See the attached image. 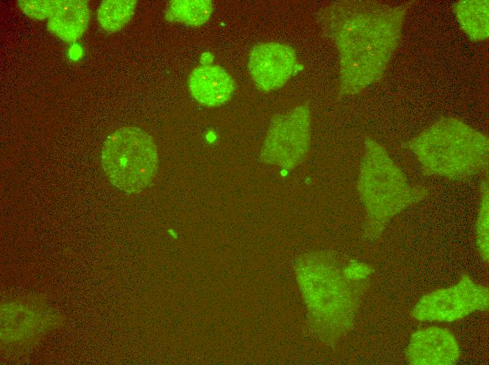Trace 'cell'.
I'll return each instance as SVG.
<instances>
[{"mask_svg":"<svg viewBox=\"0 0 489 365\" xmlns=\"http://www.w3.org/2000/svg\"><path fill=\"white\" fill-rule=\"evenodd\" d=\"M136 5L134 0L104 1L98 9V20L105 31L117 32L131 20Z\"/></svg>","mask_w":489,"mask_h":365,"instance_id":"obj_12","label":"cell"},{"mask_svg":"<svg viewBox=\"0 0 489 365\" xmlns=\"http://www.w3.org/2000/svg\"><path fill=\"white\" fill-rule=\"evenodd\" d=\"M476 131H471L467 137H452L451 143L436 144L431 141V149L425 148L422 157L424 166L429 168V172L441 175L456 176L471 173L481 166L485 156L487 148L481 146L487 145L482 143L483 138Z\"/></svg>","mask_w":489,"mask_h":365,"instance_id":"obj_6","label":"cell"},{"mask_svg":"<svg viewBox=\"0 0 489 365\" xmlns=\"http://www.w3.org/2000/svg\"><path fill=\"white\" fill-rule=\"evenodd\" d=\"M388 29L384 19L360 14L346 20L336 35L340 55V90L357 93L381 74L388 51Z\"/></svg>","mask_w":489,"mask_h":365,"instance_id":"obj_1","label":"cell"},{"mask_svg":"<svg viewBox=\"0 0 489 365\" xmlns=\"http://www.w3.org/2000/svg\"><path fill=\"white\" fill-rule=\"evenodd\" d=\"M384 154L377 145H368L360 181L368 211L379 223L414 200L404 176Z\"/></svg>","mask_w":489,"mask_h":365,"instance_id":"obj_3","label":"cell"},{"mask_svg":"<svg viewBox=\"0 0 489 365\" xmlns=\"http://www.w3.org/2000/svg\"><path fill=\"white\" fill-rule=\"evenodd\" d=\"M193 97L207 106H218L232 96L235 85L231 76L222 67L202 65L195 68L188 77Z\"/></svg>","mask_w":489,"mask_h":365,"instance_id":"obj_9","label":"cell"},{"mask_svg":"<svg viewBox=\"0 0 489 365\" xmlns=\"http://www.w3.org/2000/svg\"><path fill=\"white\" fill-rule=\"evenodd\" d=\"M213 60V57L210 53H203L201 58L200 62L203 65H209V63Z\"/></svg>","mask_w":489,"mask_h":365,"instance_id":"obj_15","label":"cell"},{"mask_svg":"<svg viewBox=\"0 0 489 365\" xmlns=\"http://www.w3.org/2000/svg\"><path fill=\"white\" fill-rule=\"evenodd\" d=\"M296 66L294 51L289 46L268 42L251 51L248 68L255 85L268 92L282 87L292 77Z\"/></svg>","mask_w":489,"mask_h":365,"instance_id":"obj_7","label":"cell"},{"mask_svg":"<svg viewBox=\"0 0 489 365\" xmlns=\"http://www.w3.org/2000/svg\"><path fill=\"white\" fill-rule=\"evenodd\" d=\"M101 161L111 183L128 194L146 189L159 164L153 140L136 127H123L110 134L105 141Z\"/></svg>","mask_w":489,"mask_h":365,"instance_id":"obj_2","label":"cell"},{"mask_svg":"<svg viewBox=\"0 0 489 365\" xmlns=\"http://www.w3.org/2000/svg\"><path fill=\"white\" fill-rule=\"evenodd\" d=\"M483 211H481L480 219L478 226V240L479 248L481 251L482 256L485 260L488 259V204H485L482 207Z\"/></svg>","mask_w":489,"mask_h":365,"instance_id":"obj_14","label":"cell"},{"mask_svg":"<svg viewBox=\"0 0 489 365\" xmlns=\"http://www.w3.org/2000/svg\"><path fill=\"white\" fill-rule=\"evenodd\" d=\"M459 354L458 344L452 333L436 327L415 333L407 350V357L413 364H452Z\"/></svg>","mask_w":489,"mask_h":365,"instance_id":"obj_8","label":"cell"},{"mask_svg":"<svg viewBox=\"0 0 489 365\" xmlns=\"http://www.w3.org/2000/svg\"><path fill=\"white\" fill-rule=\"evenodd\" d=\"M90 11L84 0H59L58 7L47 22L48 29L65 41H74L88 27Z\"/></svg>","mask_w":489,"mask_h":365,"instance_id":"obj_10","label":"cell"},{"mask_svg":"<svg viewBox=\"0 0 489 365\" xmlns=\"http://www.w3.org/2000/svg\"><path fill=\"white\" fill-rule=\"evenodd\" d=\"M309 142V111L306 106H299L272 121L261 148V158L269 164L293 166L306 154Z\"/></svg>","mask_w":489,"mask_h":365,"instance_id":"obj_4","label":"cell"},{"mask_svg":"<svg viewBox=\"0 0 489 365\" xmlns=\"http://www.w3.org/2000/svg\"><path fill=\"white\" fill-rule=\"evenodd\" d=\"M212 9V2L209 0H174L170 1L166 17L171 21L199 26L207 21Z\"/></svg>","mask_w":489,"mask_h":365,"instance_id":"obj_11","label":"cell"},{"mask_svg":"<svg viewBox=\"0 0 489 365\" xmlns=\"http://www.w3.org/2000/svg\"><path fill=\"white\" fill-rule=\"evenodd\" d=\"M59 0H20L18 4L30 18L37 20L49 18L56 10Z\"/></svg>","mask_w":489,"mask_h":365,"instance_id":"obj_13","label":"cell"},{"mask_svg":"<svg viewBox=\"0 0 489 365\" xmlns=\"http://www.w3.org/2000/svg\"><path fill=\"white\" fill-rule=\"evenodd\" d=\"M488 305V289L463 276L450 288L424 296L415 305L412 315L420 321H454Z\"/></svg>","mask_w":489,"mask_h":365,"instance_id":"obj_5","label":"cell"}]
</instances>
